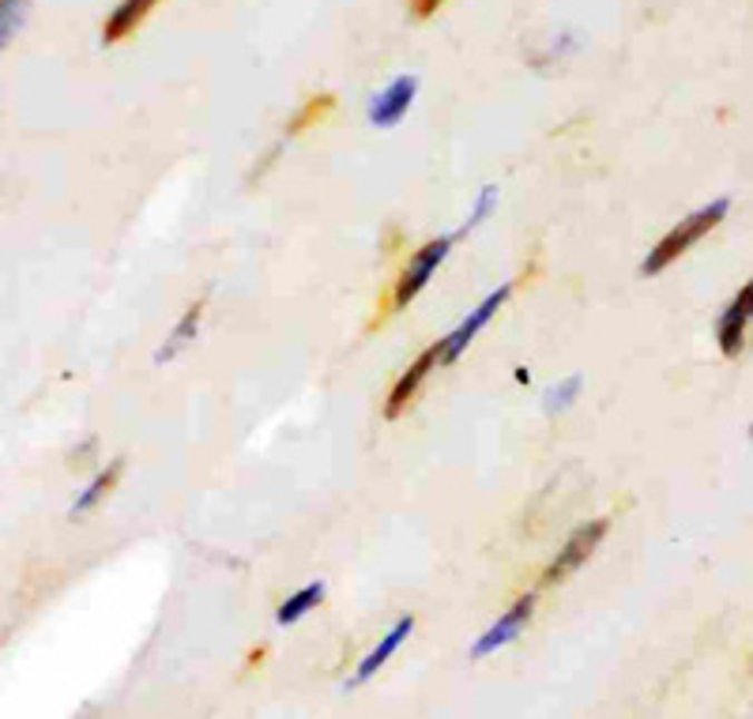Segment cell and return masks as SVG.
Masks as SVG:
<instances>
[{"instance_id":"obj_5","label":"cell","mask_w":753,"mask_h":719,"mask_svg":"<svg viewBox=\"0 0 753 719\" xmlns=\"http://www.w3.org/2000/svg\"><path fill=\"white\" fill-rule=\"evenodd\" d=\"M531 614H535V595H524V599H517L505 614L493 622L487 633H482L479 640H475V648H471V656L475 659H487V656H493L498 648H505V644H512L520 633H524V626L531 622Z\"/></svg>"},{"instance_id":"obj_6","label":"cell","mask_w":753,"mask_h":719,"mask_svg":"<svg viewBox=\"0 0 753 719\" xmlns=\"http://www.w3.org/2000/svg\"><path fill=\"white\" fill-rule=\"evenodd\" d=\"M753 317V279L735 294V302L723 309V317L716 324V339H720V351L727 354V358H735L742 351V336H746V324Z\"/></svg>"},{"instance_id":"obj_1","label":"cell","mask_w":753,"mask_h":719,"mask_svg":"<svg viewBox=\"0 0 753 719\" xmlns=\"http://www.w3.org/2000/svg\"><path fill=\"white\" fill-rule=\"evenodd\" d=\"M727 208H731V200H712L708 208L686 215V219H682L675 230L663 234V242H656V249L644 256L640 272L644 275H659L663 268H667V264H675L682 253H690L693 245L705 238V234H712L723 219H727Z\"/></svg>"},{"instance_id":"obj_17","label":"cell","mask_w":753,"mask_h":719,"mask_svg":"<svg viewBox=\"0 0 753 719\" xmlns=\"http://www.w3.org/2000/svg\"><path fill=\"white\" fill-rule=\"evenodd\" d=\"M493 200H498V185H487V189L479 193V204H475V215H471V223L468 226H479L487 215L493 211Z\"/></svg>"},{"instance_id":"obj_12","label":"cell","mask_w":753,"mask_h":719,"mask_svg":"<svg viewBox=\"0 0 753 719\" xmlns=\"http://www.w3.org/2000/svg\"><path fill=\"white\" fill-rule=\"evenodd\" d=\"M201 313H204V302H196V305H188V313L182 321H177V328H174V336L158 347V354H155V362H166V358H174L177 351L185 347L188 339L196 336V324H201Z\"/></svg>"},{"instance_id":"obj_7","label":"cell","mask_w":753,"mask_h":719,"mask_svg":"<svg viewBox=\"0 0 753 719\" xmlns=\"http://www.w3.org/2000/svg\"><path fill=\"white\" fill-rule=\"evenodd\" d=\"M414 91H419V80H414V76H400V80H392L381 95L373 98L370 121L381 125V128L395 125L403 114H408V106L414 102Z\"/></svg>"},{"instance_id":"obj_3","label":"cell","mask_w":753,"mask_h":719,"mask_svg":"<svg viewBox=\"0 0 753 719\" xmlns=\"http://www.w3.org/2000/svg\"><path fill=\"white\" fill-rule=\"evenodd\" d=\"M449 249H452V234H444V238L422 245V249L411 256L408 268H403V275H400V283H395V290H392L395 309H403V305H408L414 294H419L426 283H430V275L441 268V260L449 256Z\"/></svg>"},{"instance_id":"obj_2","label":"cell","mask_w":753,"mask_h":719,"mask_svg":"<svg viewBox=\"0 0 753 719\" xmlns=\"http://www.w3.org/2000/svg\"><path fill=\"white\" fill-rule=\"evenodd\" d=\"M603 535H607V520H588V524H580L569 539H565L561 554L547 565L542 584H558V580H565L569 573H577L584 561L596 554V546L603 543Z\"/></svg>"},{"instance_id":"obj_11","label":"cell","mask_w":753,"mask_h":719,"mask_svg":"<svg viewBox=\"0 0 753 719\" xmlns=\"http://www.w3.org/2000/svg\"><path fill=\"white\" fill-rule=\"evenodd\" d=\"M121 467H125L121 460H114V464L106 467L102 475H98V479L91 482V486H87L84 494L76 498V505H72V512H76V516H84V512H91V509L98 505V501H102L106 494H110V490H114V482L121 479Z\"/></svg>"},{"instance_id":"obj_10","label":"cell","mask_w":753,"mask_h":719,"mask_svg":"<svg viewBox=\"0 0 753 719\" xmlns=\"http://www.w3.org/2000/svg\"><path fill=\"white\" fill-rule=\"evenodd\" d=\"M158 0H121V4L114 8V16L106 19L102 27V42H121L125 35H133L136 27L144 23V16L151 12Z\"/></svg>"},{"instance_id":"obj_14","label":"cell","mask_w":753,"mask_h":719,"mask_svg":"<svg viewBox=\"0 0 753 719\" xmlns=\"http://www.w3.org/2000/svg\"><path fill=\"white\" fill-rule=\"evenodd\" d=\"M27 8H31V0H0V49L12 42L16 31L23 27Z\"/></svg>"},{"instance_id":"obj_9","label":"cell","mask_w":753,"mask_h":719,"mask_svg":"<svg viewBox=\"0 0 753 719\" xmlns=\"http://www.w3.org/2000/svg\"><path fill=\"white\" fill-rule=\"evenodd\" d=\"M411 629H414V618H411V614H408V618H400V622H395V626L389 629V633L381 637V644H376L373 652L359 663V671H354V686L365 682V678H373L376 671H381V667L389 663V656L403 644V640H408Z\"/></svg>"},{"instance_id":"obj_8","label":"cell","mask_w":753,"mask_h":719,"mask_svg":"<svg viewBox=\"0 0 753 719\" xmlns=\"http://www.w3.org/2000/svg\"><path fill=\"white\" fill-rule=\"evenodd\" d=\"M433 362H441V343H438V347H430V351H422L419 358H414L411 366H408V373H403V377L395 381L392 396H389V403H384V415L395 418L414 396H419V384L426 381V373L433 370Z\"/></svg>"},{"instance_id":"obj_4","label":"cell","mask_w":753,"mask_h":719,"mask_svg":"<svg viewBox=\"0 0 753 719\" xmlns=\"http://www.w3.org/2000/svg\"><path fill=\"white\" fill-rule=\"evenodd\" d=\"M509 294H512V287H509V283H505V287H498L493 294H487V298H482L479 309H471L468 317H463L460 324H456V332H452V336L441 343V362H444V366H449V362H456L463 351H468V343H471L475 336H479V328H487L493 313H498L501 305L509 302Z\"/></svg>"},{"instance_id":"obj_16","label":"cell","mask_w":753,"mask_h":719,"mask_svg":"<svg viewBox=\"0 0 753 719\" xmlns=\"http://www.w3.org/2000/svg\"><path fill=\"white\" fill-rule=\"evenodd\" d=\"M577 392H580V377H569L565 384H558V388H550V396H547V411H550V415H554V411H565L573 400H577Z\"/></svg>"},{"instance_id":"obj_13","label":"cell","mask_w":753,"mask_h":719,"mask_svg":"<svg viewBox=\"0 0 753 719\" xmlns=\"http://www.w3.org/2000/svg\"><path fill=\"white\" fill-rule=\"evenodd\" d=\"M321 599H324V584H305L299 595H291V599H286V603L280 607L275 622H280V626H294V622H299V618L310 614V610H313L316 603H321Z\"/></svg>"},{"instance_id":"obj_18","label":"cell","mask_w":753,"mask_h":719,"mask_svg":"<svg viewBox=\"0 0 753 719\" xmlns=\"http://www.w3.org/2000/svg\"><path fill=\"white\" fill-rule=\"evenodd\" d=\"M441 4H444V0H411V8H414V16H419V19L433 16V12H438Z\"/></svg>"},{"instance_id":"obj_19","label":"cell","mask_w":753,"mask_h":719,"mask_svg":"<svg viewBox=\"0 0 753 719\" xmlns=\"http://www.w3.org/2000/svg\"><path fill=\"white\" fill-rule=\"evenodd\" d=\"M750 441H753V426H750Z\"/></svg>"},{"instance_id":"obj_15","label":"cell","mask_w":753,"mask_h":719,"mask_svg":"<svg viewBox=\"0 0 753 719\" xmlns=\"http://www.w3.org/2000/svg\"><path fill=\"white\" fill-rule=\"evenodd\" d=\"M335 106V98L332 95H321V98H310V102L302 106V114L294 117V125H291V132H302V128H310V125H316V121H324V114H329Z\"/></svg>"}]
</instances>
